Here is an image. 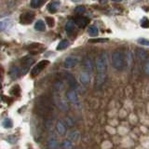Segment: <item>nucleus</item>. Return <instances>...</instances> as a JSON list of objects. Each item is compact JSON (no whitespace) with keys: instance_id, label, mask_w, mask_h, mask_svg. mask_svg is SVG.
Listing matches in <instances>:
<instances>
[{"instance_id":"32","label":"nucleus","mask_w":149,"mask_h":149,"mask_svg":"<svg viewBox=\"0 0 149 149\" xmlns=\"http://www.w3.org/2000/svg\"><path fill=\"white\" fill-rule=\"evenodd\" d=\"M138 43L142 46H149V40L146 38H139Z\"/></svg>"},{"instance_id":"31","label":"nucleus","mask_w":149,"mask_h":149,"mask_svg":"<svg viewBox=\"0 0 149 149\" xmlns=\"http://www.w3.org/2000/svg\"><path fill=\"white\" fill-rule=\"evenodd\" d=\"M143 71L147 76H149V59H147L146 62L143 63Z\"/></svg>"},{"instance_id":"1","label":"nucleus","mask_w":149,"mask_h":149,"mask_svg":"<svg viewBox=\"0 0 149 149\" xmlns=\"http://www.w3.org/2000/svg\"><path fill=\"white\" fill-rule=\"evenodd\" d=\"M112 65L116 70H122L124 67V55L122 51L116 50L112 54Z\"/></svg>"},{"instance_id":"13","label":"nucleus","mask_w":149,"mask_h":149,"mask_svg":"<svg viewBox=\"0 0 149 149\" xmlns=\"http://www.w3.org/2000/svg\"><path fill=\"white\" fill-rule=\"evenodd\" d=\"M74 22H76V24H77L80 28H84V27H86L87 24H88V19L85 18V17H77V18H74Z\"/></svg>"},{"instance_id":"27","label":"nucleus","mask_w":149,"mask_h":149,"mask_svg":"<svg viewBox=\"0 0 149 149\" xmlns=\"http://www.w3.org/2000/svg\"><path fill=\"white\" fill-rule=\"evenodd\" d=\"M44 0H32L31 1V7L34 8H39L42 3H43Z\"/></svg>"},{"instance_id":"14","label":"nucleus","mask_w":149,"mask_h":149,"mask_svg":"<svg viewBox=\"0 0 149 149\" xmlns=\"http://www.w3.org/2000/svg\"><path fill=\"white\" fill-rule=\"evenodd\" d=\"M79 81H80L81 84H84L86 85L88 82L91 81V74H88V72H82L79 74Z\"/></svg>"},{"instance_id":"29","label":"nucleus","mask_w":149,"mask_h":149,"mask_svg":"<svg viewBox=\"0 0 149 149\" xmlns=\"http://www.w3.org/2000/svg\"><path fill=\"white\" fill-rule=\"evenodd\" d=\"M84 12H85V8L83 6H78L74 9V13L77 14V15H82Z\"/></svg>"},{"instance_id":"9","label":"nucleus","mask_w":149,"mask_h":149,"mask_svg":"<svg viewBox=\"0 0 149 149\" xmlns=\"http://www.w3.org/2000/svg\"><path fill=\"white\" fill-rule=\"evenodd\" d=\"M55 129H56V132H58L59 135H64L66 133V126L63 123V120H58L57 122H56V125H55Z\"/></svg>"},{"instance_id":"5","label":"nucleus","mask_w":149,"mask_h":149,"mask_svg":"<svg viewBox=\"0 0 149 149\" xmlns=\"http://www.w3.org/2000/svg\"><path fill=\"white\" fill-rule=\"evenodd\" d=\"M78 63V59L74 56H69L66 59L64 60L63 65L65 68H72L74 66H76Z\"/></svg>"},{"instance_id":"6","label":"nucleus","mask_w":149,"mask_h":149,"mask_svg":"<svg viewBox=\"0 0 149 149\" xmlns=\"http://www.w3.org/2000/svg\"><path fill=\"white\" fill-rule=\"evenodd\" d=\"M55 104L60 108V110H62V111H66L68 109L67 101L62 97H56L55 98Z\"/></svg>"},{"instance_id":"16","label":"nucleus","mask_w":149,"mask_h":149,"mask_svg":"<svg viewBox=\"0 0 149 149\" xmlns=\"http://www.w3.org/2000/svg\"><path fill=\"white\" fill-rule=\"evenodd\" d=\"M12 25V21L10 19H5L0 22V28H1V31L8 30L9 27Z\"/></svg>"},{"instance_id":"33","label":"nucleus","mask_w":149,"mask_h":149,"mask_svg":"<svg viewBox=\"0 0 149 149\" xmlns=\"http://www.w3.org/2000/svg\"><path fill=\"white\" fill-rule=\"evenodd\" d=\"M46 22L48 23V25L49 27H53L54 26V20L51 17H47L46 18Z\"/></svg>"},{"instance_id":"37","label":"nucleus","mask_w":149,"mask_h":149,"mask_svg":"<svg viewBox=\"0 0 149 149\" xmlns=\"http://www.w3.org/2000/svg\"><path fill=\"white\" fill-rule=\"evenodd\" d=\"M113 1H116V2H120V1H122V0H113Z\"/></svg>"},{"instance_id":"35","label":"nucleus","mask_w":149,"mask_h":149,"mask_svg":"<svg viewBox=\"0 0 149 149\" xmlns=\"http://www.w3.org/2000/svg\"><path fill=\"white\" fill-rule=\"evenodd\" d=\"M107 39H102V38H98V39H91V43H97V42H106Z\"/></svg>"},{"instance_id":"24","label":"nucleus","mask_w":149,"mask_h":149,"mask_svg":"<svg viewBox=\"0 0 149 149\" xmlns=\"http://www.w3.org/2000/svg\"><path fill=\"white\" fill-rule=\"evenodd\" d=\"M70 45L69 43V41L66 40V39H64V40H62L60 42V43L58 44L57 46V50H63V49H65L66 48H68Z\"/></svg>"},{"instance_id":"15","label":"nucleus","mask_w":149,"mask_h":149,"mask_svg":"<svg viewBox=\"0 0 149 149\" xmlns=\"http://www.w3.org/2000/svg\"><path fill=\"white\" fill-rule=\"evenodd\" d=\"M136 56L139 61L141 62H146L147 60V53L146 51L143 49H136Z\"/></svg>"},{"instance_id":"30","label":"nucleus","mask_w":149,"mask_h":149,"mask_svg":"<svg viewBox=\"0 0 149 149\" xmlns=\"http://www.w3.org/2000/svg\"><path fill=\"white\" fill-rule=\"evenodd\" d=\"M141 26L143 27V28H147L149 27V20L147 18L143 17L142 20H141Z\"/></svg>"},{"instance_id":"4","label":"nucleus","mask_w":149,"mask_h":149,"mask_svg":"<svg viewBox=\"0 0 149 149\" xmlns=\"http://www.w3.org/2000/svg\"><path fill=\"white\" fill-rule=\"evenodd\" d=\"M35 19V15L34 13L32 12H26L24 14H22L20 17V22L22 24H29L31 23Z\"/></svg>"},{"instance_id":"8","label":"nucleus","mask_w":149,"mask_h":149,"mask_svg":"<svg viewBox=\"0 0 149 149\" xmlns=\"http://www.w3.org/2000/svg\"><path fill=\"white\" fill-rule=\"evenodd\" d=\"M34 63V59L29 57V56H27V57H24L22 59V69H23V71H22V74H26V72L28 71V69H29L30 67V65Z\"/></svg>"},{"instance_id":"20","label":"nucleus","mask_w":149,"mask_h":149,"mask_svg":"<svg viewBox=\"0 0 149 149\" xmlns=\"http://www.w3.org/2000/svg\"><path fill=\"white\" fill-rule=\"evenodd\" d=\"M58 146H59V143L56 138L51 137L48 141V148L49 149H57Z\"/></svg>"},{"instance_id":"36","label":"nucleus","mask_w":149,"mask_h":149,"mask_svg":"<svg viewBox=\"0 0 149 149\" xmlns=\"http://www.w3.org/2000/svg\"><path fill=\"white\" fill-rule=\"evenodd\" d=\"M107 1H108V0H99V2L102 3V4H104V3H106Z\"/></svg>"},{"instance_id":"19","label":"nucleus","mask_w":149,"mask_h":149,"mask_svg":"<svg viewBox=\"0 0 149 149\" xmlns=\"http://www.w3.org/2000/svg\"><path fill=\"white\" fill-rule=\"evenodd\" d=\"M74 25H76V22H74V21H68L66 22V24H65L64 26V29L65 31H66L67 34H71V33H73L74 31Z\"/></svg>"},{"instance_id":"10","label":"nucleus","mask_w":149,"mask_h":149,"mask_svg":"<svg viewBox=\"0 0 149 149\" xmlns=\"http://www.w3.org/2000/svg\"><path fill=\"white\" fill-rule=\"evenodd\" d=\"M83 67L85 69V72L88 74H91L93 71V64L91 62V59L90 57H85L83 60Z\"/></svg>"},{"instance_id":"21","label":"nucleus","mask_w":149,"mask_h":149,"mask_svg":"<svg viewBox=\"0 0 149 149\" xmlns=\"http://www.w3.org/2000/svg\"><path fill=\"white\" fill-rule=\"evenodd\" d=\"M9 76L12 78H17L20 76V70H19V68L17 66H11L10 69H9Z\"/></svg>"},{"instance_id":"17","label":"nucleus","mask_w":149,"mask_h":149,"mask_svg":"<svg viewBox=\"0 0 149 149\" xmlns=\"http://www.w3.org/2000/svg\"><path fill=\"white\" fill-rule=\"evenodd\" d=\"M79 138H80V134L77 130H73L68 134V140H70L72 143H77Z\"/></svg>"},{"instance_id":"3","label":"nucleus","mask_w":149,"mask_h":149,"mask_svg":"<svg viewBox=\"0 0 149 149\" xmlns=\"http://www.w3.org/2000/svg\"><path fill=\"white\" fill-rule=\"evenodd\" d=\"M49 62L48 60H44V61H41L36 65H35V67L32 69L31 71V76L32 77H36L37 74H39L40 72L42 71L43 69H45L47 66L49 65Z\"/></svg>"},{"instance_id":"34","label":"nucleus","mask_w":149,"mask_h":149,"mask_svg":"<svg viewBox=\"0 0 149 149\" xmlns=\"http://www.w3.org/2000/svg\"><path fill=\"white\" fill-rule=\"evenodd\" d=\"M65 120H66V125L67 126H69V127H72V126H74V122L73 121V119L71 118H69V116H67V118H65Z\"/></svg>"},{"instance_id":"25","label":"nucleus","mask_w":149,"mask_h":149,"mask_svg":"<svg viewBox=\"0 0 149 149\" xmlns=\"http://www.w3.org/2000/svg\"><path fill=\"white\" fill-rule=\"evenodd\" d=\"M62 146L63 149H72L74 147V143H72L70 140H64L63 142Z\"/></svg>"},{"instance_id":"7","label":"nucleus","mask_w":149,"mask_h":149,"mask_svg":"<svg viewBox=\"0 0 149 149\" xmlns=\"http://www.w3.org/2000/svg\"><path fill=\"white\" fill-rule=\"evenodd\" d=\"M64 78H65V80H66L68 86L71 88L72 90H74V88H77V81H76V79H74V77L73 76L72 74L65 73Z\"/></svg>"},{"instance_id":"18","label":"nucleus","mask_w":149,"mask_h":149,"mask_svg":"<svg viewBox=\"0 0 149 149\" xmlns=\"http://www.w3.org/2000/svg\"><path fill=\"white\" fill-rule=\"evenodd\" d=\"M105 78H106V74H97L96 78H95L96 86H102V84L104 83Z\"/></svg>"},{"instance_id":"12","label":"nucleus","mask_w":149,"mask_h":149,"mask_svg":"<svg viewBox=\"0 0 149 149\" xmlns=\"http://www.w3.org/2000/svg\"><path fill=\"white\" fill-rule=\"evenodd\" d=\"M66 98L69 102H73V104H76L78 101V96H77V93L74 90H71L70 91H68L66 93Z\"/></svg>"},{"instance_id":"11","label":"nucleus","mask_w":149,"mask_h":149,"mask_svg":"<svg viewBox=\"0 0 149 149\" xmlns=\"http://www.w3.org/2000/svg\"><path fill=\"white\" fill-rule=\"evenodd\" d=\"M61 6V2L59 0H53L52 2H50L49 5H48V10L50 12V13H55L56 11L58 10V8H60Z\"/></svg>"},{"instance_id":"22","label":"nucleus","mask_w":149,"mask_h":149,"mask_svg":"<svg viewBox=\"0 0 149 149\" xmlns=\"http://www.w3.org/2000/svg\"><path fill=\"white\" fill-rule=\"evenodd\" d=\"M35 29L39 31V32H43L46 30V26H45V22L42 20H38L35 24Z\"/></svg>"},{"instance_id":"23","label":"nucleus","mask_w":149,"mask_h":149,"mask_svg":"<svg viewBox=\"0 0 149 149\" xmlns=\"http://www.w3.org/2000/svg\"><path fill=\"white\" fill-rule=\"evenodd\" d=\"M88 33L91 36H97L99 34V30L95 25H91L88 28Z\"/></svg>"},{"instance_id":"2","label":"nucleus","mask_w":149,"mask_h":149,"mask_svg":"<svg viewBox=\"0 0 149 149\" xmlns=\"http://www.w3.org/2000/svg\"><path fill=\"white\" fill-rule=\"evenodd\" d=\"M97 74H105L107 70V58L105 53H101L96 58L95 62Z\"/></svg>"},{"instance_id":"28","label":"nucleus","mask_w":149,"mask_h":149,"mask_svg":"<svg viewBox=\"0 0 149 149\" xmlns=\"http://www.w3.org/2000/svg\"><path fill=\"white\" fill-rule=\"evenodd\" d=\"M53 88L56 91H61L63 88V84L62 81H57L54 83L53 85Z\"/></svg>"},{"instance_id":"26","label":"nucleus","mask_w":149,"mask_h":149,"mask_svg":"<svg viewBox=\"0 0 149 149\" xmlns=\"http://www.w3.org/2000/svg\"><path fill=\"white\" fill-rule=\"evenodd\" d=\"M2 125H3V127L4 128H6V129H10L12 127V121L10 118H5L3 120V122H2Z\"/></svg>"}]
</instances>
